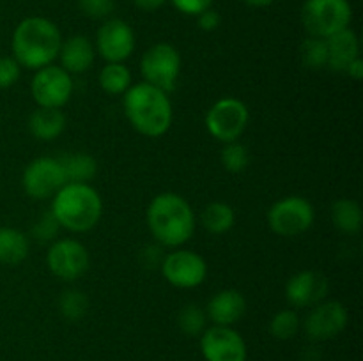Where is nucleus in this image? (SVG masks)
Wrapping results in <instances>:
<instances>
[{"label": "nucleus", "mask_w": 363, "mask_h": 361, "mask_svg": "<svg viewBox=\"0 0 363 361\" xmlns=\"http://www.w3.org/2000/svg\"><path fill=\"white\" fill-rule=\"evenodd\" d=\"M59 229V222H57L55 216L52 214V211H48L35 222L34 227H32V236L38 241H41V243H50V241H53L57 237Z\"/></svg>", "instance_id": "nucleus-31"}, {"label": "nucleus", "mask_w": 363, "mask_h": 361, "mask_svg": "<svg viewBox=\"0 0 363 361\" xmlns=\"http://www.w3.org/2000/svg\"><path fill=\"white\" fill-rule=\"evenodd\" d=\"M250 119L247 105L236 98H222L206 113V127L218 142H236L245 133Z\"/></svg>", "instance_id": "nucleus-7"}, {"label": "nucleus", "mask_w": 363, "mask_h": 361, "mask_svg": "<svg viewBox=\"0 0 363 361\" xmlns=\"http://www.w3.org/2000/svg\"><path fill=\"white\" fill-rule=\"evenodd\" d=\"M140 71L145 84L155 85L169 94L176 88L181 73L179 52L169 42H156L142 55Z\"/></svg>", "instance_id": "nucleus-6"}, {"label": "nucleus", "mask_w": 363, "mask_h": 361, "mask_svg": "<svg viewBox=\"0 0 363 361\" xmlns=\"http://www.w3.org/2000/svg\"><path fill=\"white\" fill-rule=\"evenodd\" d=\"M147 227L160 244L177 248L190 241L195 232V214L181 195L165 191L156 195L147 207Z\"/></svg>", "instance_id": "nucleus-2"}, {"label": "nucleus", "mask_w": 363, "mask_h": 361, "mask_svg": "<svg viewBox=\"0 0 363 361\" xmlns=\"http://www.w3.org/2000/svg\"><path fill=\"white\" fill-rule=\"evenodd\" d=\"M66 130V115L60 108H43L38 106L28 117V131L34 138L52 142Z\"/></svg>", "instance_id": "nucleus-20"}, {"label": "nucleus", "mask_w": 363, "mask_h": 361, "mask_svg": "<svg viewBox=\"0 0 363 361\" xmlns=\"http://www.w3.org/2000/svg\"><path fill=\"white\" fill-rule=\"evenodd\" d=\"M174 7L177 11H181L183 14L188 16H197L202 11L209 9L213 4V0H172Z\"/></svg>", "instance_id": "nucleus-34"}, {"label": "nucleus", "mask_w": 363, "mask_h": 361, "mask_svg": "<svg viewBox=\"0 0 363 361\" xmlns=\"http://www.w3.org/2000/svg\"><path fill=\"white\" fill-rule=\"evenodd\" d=\"M247 311V299L240 290L225 289L216 292L208 304V319L215 326H233Z\"/></svg>", "instance_id": "nucleus-17"}, {"label": "nucleus", "mask_w": 363, "mask_h": 361, "mask_svg": "<svg viewBox=\"0 0 363 361\" xmlns=\"http://www.w3.org/2000/svg\"><path fill=\"white\" fill-rule=\"evenodd\" d=\"M89 310V299L82 290H64L59 297V311L66 321L77 322L85 317Z\"/></svg>", "instance_id": "nucleus-27"}, {"label": "nucleus", "mask_w": 363, "mask_h": 361, "mask_svg": "<svg viewBox=\"0 0 363 361\" xmlns=\"http://www.w3.org/2000/svg\"><path fill=\"white\" fill-rule=\"evenodd\" d=\"M206 361H247V343L230 326H211L201 336Z\"/></svg>", "instance_id": "nucleus-13"}, {"label": "nucleus", "mask_w": 363, "mask_h": 361, "mask_svg": "<svg viewBox=\"0 0 363 361\" xmlns=\"http://www.w3.org/2000/svg\"><path fill=\"white\" fill-rule=\"evenodd\" d=\"M220 21H222V18H220V14L216 13L215 9H206L202 11L201 14H197V23H199V28L204 32H213L218 28Z\"/></svg>", "instance_id": "nucleus-35"}, {"label": "nucleus", "mask_w": 363, "mask_h": 361, "mask_svg": "<svg viewBox=\"0 0 363 361\" xmlns=\"http://www.w3.org/2000/svg\"><path fill=\"white\" fill-rule=\"evenodd\" d=\"M243 2L250 7H268L275 4L277 0H243Z\"/></svg>", "instance_id": "nucleus-38"}, {"label": "nucleus", "mask_w": 363, "mask_h": 361, "mask_svg": "<svg viewBox=\"0 0 363 361\" xmlns=\"http://www.w3.org/2000/svg\"><path fill=\"white\" fill-rule=\"evenodd\" d=\"M353 9L347 0H305L301 23L312 38L328 39L350 27Z\"/></svg>", "instance_id": "nucleus-5"}, {"label": "nucleus", "mask_w": 363, "mask_h": 361, "mask_svg": "<svg viewBox=\"0 0 363 361\" xmlns=\"http://www.w3.org/2000/svg\"><path fill=\"white\" fill-rule=\"evenodd\" d=\"M89 251L77 239H57L46 251L50 273L64 282H74L89 269Z\"/></svg>", "instance_id": "nucleus-10"}, {"label": "nucleus", "mask_w": 363, "mask_h": 361, "mask_svg": "<svg viewBox=\"0 0 363 361\" xmlns=\"http://www.w3.org/2000/svg\"><path fill=\"white\" fill-rule=\"evenodd\" d=\"M32 99L43 108H62L73 94V78L60 66L41 67L30 81Z\"/></svg>", "instance_id": "nucleus-9"}, {"label": "nucleus", "mask_w": 363, "mask_h": 361, "mask_svg": "<svg viewBox=\"0 0 363 361\" xmlns=\"http://www.w3.org/2000/svg\"><path fill=\"white\" fill-rule=\"evenodd\" d=\"M220 161H222L223 168L230 173H241L243 170H247L248 163H250V154H248V149L245 147L240 142H229L225 144V147L222 149V154H220Z\"/></svg>", "instance_id": "nucleus-29"}, {"label": "nucleus", "mask_w": 363, "mask_h": 361, "mask_svg": "<svg viewBox=\"0 0 363 361\" xmlns=\"http://www.w3.org/2000/svg\"><path fill=\"white\" fill-rule=\"evenodd\" d=\"M328 280L318 271H300L291 276L286 285V297L296 308L314 306L328 294Z\"/></svg>", "instance_id": "nucleus-16"}, {"label": "nucleus", "mask_w": 363, "mask_h": 361, "mask_svg": "<svg viewBox=\"0 0 363 361\" xmlns=\"http://www.w3.org/2000/svg\"><path fill=\"white\" fill-rule=\"evenodd\" d=\"M201 222L208 232L225 234L234 227L236 214H234V209L225 202H211L202 211Z\"/></svg>", "instance_id": "nucleus-24"}, {"label": "nucleus", "mask_w": 363, "mask_h": 361, "mask_svg": "<svg viewBox=\"0 0 363 361\" xmlns=\"http://www.w3.org/2000/svg\"><path fill=\"white\" fill-rule=\"evenodd\" d=\"M133 2L142 11H156L165 4V0H133Z\"/></svg>", "instance_id": "nucleus-37"}, {"label": "nucleus", "mask_w": 363, "mask_h": 361, "mask_svg": "<svg viewBox=\"0 0 363 361\" xmlns=\"http://www.w3.org/2000/svg\"><path fill=\"white\" fill-rule=\"evenodd\" d=\"M96 52L106 62H124L135 52V32L126 21L110 18L96 34Z\"/></svg>", "instance_id": "nucleus-14"}, {"label": "nucleus", "mask_w": 363, "mask_h": 361, "mask_svg": "<svg viewBox=\"0 0 363 361\" xmlns=\"http://www.w3.org/2000/svg\"><path fill=\"white\" fill-rule=\"evenodd\" d=\"M206 322H208V315L197 304H186L184 308H181L179 315H177V326L188 336L202 335L206 329Z\"/></svg>", "instance_id": "nucleus-28"}, {"label": "nucleus", "mask_w": 363, "mask_h": 361, "mask_svg": "<svg viewBox=\"0 0 363 361\" xmlns=\"http://www.w3.org/2000/svg\"><path fill=\"white\" fill-rule=\"evenodd\" d=\"M62 165L67 183H89L98 172V163L85 152H69L57 158Z\"/></svg>", "instance_id": "nucleus-22"}, {"label": "nucleus", "mask_w": 363, "mask_h": 361, "mask_svg": "<svg viewBox=\"0 0 363 361\" xmlns=\"http://www.w3.org/2000/svg\"><path fill=\"white\" fill-rule=\"evenodd\" d=\"M314 216V207L307 198L291 195L269 207L268 225L277 236L296 237L311 229Z\"/></svg>", "instance_id": "nucleus-8"}, {"label": "nucleus", "mask_w": 363, "mask_h": 361, "mask_svg": "<svg viewBox=\"0 0 363 361\" xmlns=\"http://www.w3.org/2000/svg\"><path fill=\"white\" fill-rule=\"evenodd\" d=\"M300 59L307 69L318 71L328 66V50L326 41L321 38H308L300 46Z\"/></svg>", "instance_id": "nucleus-26"}, {"label": "nucleus", "mask_w": 363, "mask_h": 361, "mask_svg": "<svg viewBox=\"0 0 363 361\" xmlns=\"http://www.w3.org/2000/svg\"><path fill=\"white\" fill-rule=\"evenodd\" d=\"M325 41L326 50H328V66L326 67H330L332 71L346 73L347 66L357 57H360V41H358V35L350 27L330 35Z\"/></svg>", "instance_id": "nucleus-19"}, {"label": "nucleus", "mask_w": 363, "mask_h": 361, "mask_svg": "<svg viewBox=\"0 0 363 361\" xmlns=\"http://www.w3.org/2000/svg\"><path fill=\"white\" fill-rule=\"evenodd\" d=\"M78 9L92 20H106L116 9L113 0H78Z\"/></svg>", "instance_id": "nucleus-32"}, {"label": "nucleus", "mask_w": 363, "mask_h": 361, "mask_svg": "<svg viewBox=\"0 0 363 361\" xmlns=\"http://www.w3.org/2000/svg\"><path fill=\"white\" fill-rule=\"evenodd\" d=\"M21 66L14 57H0V88H9L20 80Z\"/></svg>", "instance_id": "nucleus-33"}, {"label": "nucleus", "mask_w": 363, "mask_h": 361, "mask_svg": "<svg viewBox=\"0 0 363 361\" xmlns=\"http://www.w3.org/2000/svg\"><path fill=\"white\" fill-rule=\"evenodd\" d=\"M350 321L346 306L340 301H325L314 304L305 319V333L315 342H325L344 331Z\"/></svg>", "instance_id": "nucleus-15"}, {"label": "nucleus", "mask_w": 363, "mask_h": 361, "mask_svg": "<svg viewBox=\"0 0 363 361\" xmlns=\"http://www.w3.org/2000/svg\"><path fill=\"white\" fill-rule=\"evenodd\" d=\"M99 87L110 96H123L131 87V73L124 62H106L99 71Z\"/></svg>", "instance_id": "nucleus-25"}, {"label": "nucleus", "mask_w": 363, "mask_h": 361, "mask_svg": "<svg viewBox=\"0 0 363 361\" xmlns=\"http://www.w3.org/2000/svg\"><path fill=\"white\" fill-rule=\"evenodd\" d=\"M124 113L140 134L158 138L172 126V103L165 91L140 81L124 92Z\"/></svg>", "instance_id": "nucleus-1"}, {"label": "nucleus", "mask_w": 363, "mask_h": 361, "mask_svg": "<svg viewBox=\"0 0 363 361\" xmlns=\"http://www.w3.org/2000/svg\"><path fill=\"white\" fill-rule=\"evenodd\" d=\"M346 73L350 74L353 80H357V81L362 80V78H363V60H362V57H357V59H354L353 62L347 66Z\"/></svg>", "instance_id": "nucleus-36"}, {"label": "nucleus", "mask_w": 363, "mask_h": 361, "mask_svg": "<svg viewBox=\"0 0 363 361\" xmlns=\"http://www.w3.org/2000/svg\"><path fill=\"white\" fill-rule=\"evenodd\" d=\"M30 244L27 236L13 227H0V264L16 265L27 258Z\"/></svg>", "instance_id": "nucleus-21"}, {"label": "nucleus", "mask_w": 363, "mask_h": 361, "mask_svg": "<svg viewBox=\"0 0 363 361\" xmlns=\"http://www.w3.org/2000/svg\"><path fill=\"white\" fill-rule=\"evenodd\" d=\"M96 57V48L92 41L85 35H71L62 41L59 50L60 67L67 73L80 74L92 67Z\"/></svg>", "instance_id": "nucleus-18"}, {"label": "nucleus", "mask_w": 363, "mask_h": 361, "mask_svg": "<svg viewBox=\"0 0 363 361\" xmlns=\"http://www.w3.org/2000/svg\"><path fill=\"white\" fill-rule=\"evenodd\" d=\"M332 222L340 232L357 234L360 232L363 223V212L360 204L351 198H340L332 205Z\"/></svg>", "instance_id": "nucleus-23"}, {"label": "nucleus", "mask_w": 363, "mask_h": 361, "mask_svg": "<svg viewBox=\"0 0 363 361\" xmlns=\"http://www.w3.org/2000/svg\"><path fill=\"white\" fill-rule=\"evenodd\" d=\"M162 273L170 285L177 289H195L208 276V264L191 250H176L162 260Z\"/></svg>", "instance_id": "nucleus-12"}, {"label": "nucleus", "mask_w": 363, "mask_h": 361, "mask_svg": "<svg viewBox=\"0 0 363 361\" xmlns=\"http://www.w3.org/2000/svg\"><path fill=\"white\" fill-rule=\"evenodd\" d=\"M62 35L53 21L41 16L25 18L13 32V53L21 67L41 69L59 57Z\"/></svg>", "instance_id": "nucleus-3"}, {"label": "nucleus", "mask_w": 363, "mask_h": 361, "mask_svg": "<svg viewBox=\"0 0 363 361\" xmlns=\"http://www.w3.org/2000/svg\"><path fill=\"white\" fill-rule=\"evenodd\" d=\"M52 214L71 232H87L98 225L103 202L89 183H66L52 200Z\"/></svg>", "instance_id": "nucleus-4"}, {"label": "nucleus", "mask_w": 363, "mask_h": 361, "mask_svg": "<svg viewBox=\"0 0 363 361\" xmlns=\"http://www.w3.org/2000/svg\"><path fill=\"white\" fill-rule=\"evenodd\" d=\"M298 329H300V317L291 308L280 310L279 314L273 315L272 322H269V333L279 340L293 338L296 336Z\"/></svg>", "instance_id": "nucleus-30"}, {"label": "nucleus", "mask_w": 363, "mask_h": 361, "mask_svg": "<svg viewBox=\"0 0 363 361\" xmlns=\"http://www.w3.org/2000/svg\"><path fill=\"white\" fill-rule=\"evenodd\" d=\"M67 183L62 165L57 158H38L27 165L21 177L25 193L34 200L53 197Z\"/></svg>", "instance_id": "nucleus-11"}]
</instances>
